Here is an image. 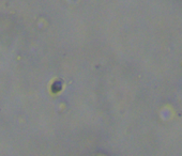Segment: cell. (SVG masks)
Instances as JSON below:
<instances>
[{"instance_id": "6da1fadb", "label": "cell", "mask_w": 182, "mask_h": 156, "mask_svg": "<svg viewBox=\"0 0 182 156\" xmlns=\"http://www.w3.org/2000/svg\"><path fill=\"white\" fill-rule=\"evenodd\" d=\"M62 89V84L60 81H55L54 84H53L52 86V91L54 92V93H58L60 90Z\"/></svg>"}]
</instances>
